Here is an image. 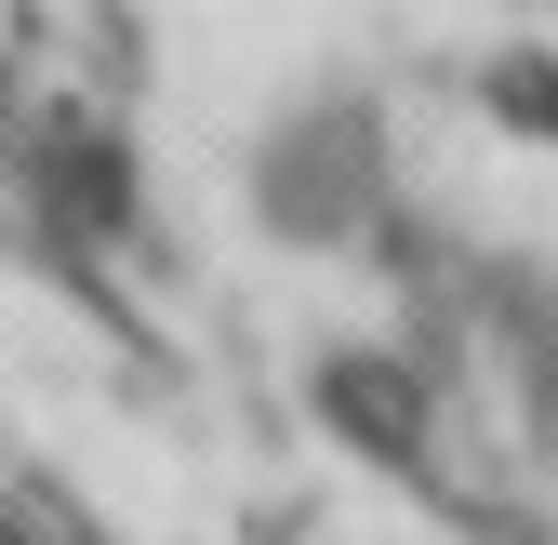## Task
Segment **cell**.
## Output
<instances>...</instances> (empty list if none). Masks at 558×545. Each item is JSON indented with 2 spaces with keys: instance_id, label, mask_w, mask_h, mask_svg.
Returning a JSON list of instances; mask_svg holds the SVG:
<instances>
[{
  "instance_id": "obj_2",
  "label": "cell",
  "mask_w": 558,
  "mask_h": 545,
  "mask_svg": "<svg viewBox=\"0 0 558 545\" xmlns=\"http://www.w3.org/2000/svg\"><path fill=\"white\" fill-rule=\"evenodd\" d=\"M319 426H332L345 452L426 465V386H412L399 360H373V347H345V360H319Z\"/></svg>"
},
{
  "instance_id": "obj_1",
  "label": "cell",
  "mask_w": 558,
  "mask_h": 545,
  "mask_svg": "<svg viewBox=\"0 0 558 545\" xmlns=\"http://www.w3.org/2000/svg\"><path fill=\"white\" fill-rule=\"evenodd\" d=\"M27 199H40L53 227H94V240H107V227H133V160H120V133L53 107V120L27 133Z\"/></svg>"
},
{
  "instance_id": "obj_3",
  "label": "cell",
  "mask_w": 558,
  "mask_h": 545,
  "mask_svg": "<svg viewBox=\"0 0 558 545\" xmlns=\"http://www.w3.org/2000/svg\"><path fill=\"white\" fill-rule=\"evenodd\" d=\"M345 147H373V133H360V120H306L293 147L266 160V214H279V227H345L360 186H373V160H345Z\"/></svg>"
},
{
  "instance_id": "obj_4",
  "label": "cell",
  "mask_w": 558,
  "mask_h": 545,
  "mask_svg": "<svg viewBox=\"0 0 558 545\" xmlns=\"http://www.w3.org/2000/svg\"><path fill=\"white\" fill-rule=\"evenodd\" d=\"M478 120H506V133H532V147H558V53H493L478 66Z\"/></svg>"
}]
</instances>
